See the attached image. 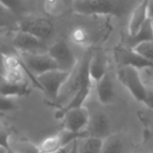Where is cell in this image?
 <instances>
[{
  "instance_id": "17",
  "label": "cell",
  "mask_w": 153,
  "mask_h": 153,
  "mask_svg": "<svg viewBox=\"0 0 153 153\" xmlns=\"http://www.w3.org/2000/svg\"><path fill=\"white\" fill-rule=\"evenodd\" d=\"M91 79L90 76H88L87 79L84 81V83L82 84L81 87L78 89V91L74 94L71 99L64 105L63 108H61L59 110V114H61L63 111L67 110L70 108H74V107H80V106H84V103L87 100L88 96L90 94V89H91Z\"/></svg>"
},
{
  "instance_id": "27",
  "label": "cell",
  "mask_w": 153,
  "mask_h": 153,
  "mask_svg": "<svg viewBox=\"0 0 153 153\" xmlns=\"http://www.w3.org/2000/svg\"><path fill=\"white\" fill-rule=\"evenodd\" d=\"M10 14H11V12H9L0 5V26L7 25V23L10 22Z\"/></svg>"
},
{
  "instance_id": "3",
  "label": "cell",
  "mask_w": 153,
  "mask_h": 153,
  "mask_svg": "<svg viewBox=\"0 0 153 153\" xmlns=\"http://www.w3.org/2000/svg\"><path fill=\"white\" fill-rule=\"evenodd\" d=\"M70 74L71 72L57 68L39 74L37 76V81L40 85L41 90H43L53 101H58L61 89L69 79Z\"/></svg>"
},
{
  "instance_id": "1",
  "label": "cell",
  "mask_w": 153,
  "mask_h": 153,
  "mask_svg": "<svg viewBox=\"0 0 153 153\" xmlns=\"http://www.w3.org/2000/svg\"><path fill=\"white\" fill-rule=\"evenodd\" d=\"M140 0H72V12L81 16L124 17L132 12Z\"/></svg>"
},
{
  "instance_id": "25",
  "label": "cell",
  "mask_w": 153,
  "mask_h": 153,
  "mask_svg": "<svg viewBox=\"0 0 153 153\" xmlns=\"http://www.w3.org/2000/svg\"><path fill=\"white\" fill-rule=\"evenodd\" d=\"M0 146L11 150V132L0 120Z\"/></svg>"
},
{
  "instance_id": "4",
  "label": "cell",
  "mask_w": 153,
  "mask_h": 153,
  "mask_svg": "<svg viewBox=\"0 0 153 153\" xmlns=\"http://www.w3.org/2000/svg\"><path fill=\"white\" fill-rule=\"evenodd\" d=\"M86 131L82 132H72L69 130L62 129L60 132L48 136L45 138L38 147H37V153H55L60 149L71 145L74 142L78 140H82L87 137Z\"/></svg>"
},
{
  "instance_id": "20",
  "label": "cell",
  "mask_w": 153,
  "mask_h": 153,
  "mask_svg": "<svg viewBox=\"0 0 153 153\" xmlns=\"http://www.w3.org/2000/svg\"><path fill=\"white\" fill-rule=\"evenodd\" d=\"M104 140L94 136L83 138V142L79 143V153H101Z\"/></svg>"
},
{
  "instance_id": "19",
  "label": "cell",
  "mask_w": 153,
  "mask_h": 153,
  "mask_svg": "<svg viewBox=\"0 0 153 153\" xmlns=\"http://www.w3.org/2000/svg\"><path fill=\"white\" fill-rule=\"evenodd\" d=\"M101 153H124V142L119 134H110L104 138Z\"/></svg>"
},
{
  "instance_id": "15",
  "label": "cell",
  "mask_w": 153,
  "mask_h": 153,
  "mask_svg": "<svg viewBox=\"0 0 153 153\" xmlns=\"http://www.w3.org/2000/svg\"><path fill=\"white\" fill-rule=\"evenodd\" d=\"M148 20L147 12V0H140L130 14L129 24H128V35H134L137 33L140 26Z\"/></svg>"
},
{
  "instance_id": "34",
  "label": "cell",
  "mask_w": 153,
  "mask_h": 153,
  "mask_svg": "<svg viewBox=\"0 0 153 153\" xmlns=\"http://www.w3.org/2000/svg\"><path fill=\"white\" fill-rule=\"evenodd\" d=\"M5 117V113H3V112H0V120L1 119H3V117Z\"/></svg>"
},
{
  "instance_id": "13",
  "label": "cell",
  "mask_w": 153,
  "mask_h": 153,
  "mask_svg": "<svg viewBox=\"0 0 153 153\" xmlns=\"http://www.w3.org/2000/svg\"><path fill=\"white\" fill-rule=\"evenodd\" d=\"M88 72L91 81H94L96 83L107 74L106 57L102 51H96L90 53Z\"/></svg>"
},
{
  "instance_id": "7",
  "label": "cell",
  "mask_w": 153,
  "mask_h": 153,
  "mask_svg": "<svg viewBox=\"0 0 153 153\" xmlns=\"http://www.w3.org/2000/svg\"><path fill=\"white\" fill-rule=\"evenodd\" d=\"M57 64L58 69L71 72L78 64V59L65 41H57L47 51Z\"/></svg>"
},
{
  "instance_id": "16",
  "label": "cell",
  "mask_w": 153,
  "mask_h": 153,
  "mask_svg": "<svg viewBox=\"0 0 153 153\" xmlns=\"http://www.w3.org/2000/svg\"><path fill=\"white\" fill-rule=\"evenodd\" d=\"M30 92L26 83H14L0 74V94L9 98L26 96Z\"/></svg>"
},
{
  "instance_id": "22",
  "label": "cell",
  "mask_w": 153,
  "mask_h": 153,
  "mask_svg": "<svg viewBox=\"0 0 153 153\" xmlns=\"http://www.w3.org/2000/svg\"><path fill=\"white\" fill-rule=\"evenodd\" d=\"M70 38H71L72 42L76 43L78 45H87L90 42V34L85 27H76L70 34Z\"/></svg>"
},
{
  "instance_id": "32",
  "label": "cell",
  "mask_w": 153,
  "mask_h": 153,
  "mask_svg": "<svg viewBox=\"0 0 153 153\" xmlns=\"http://www.w3.org/2000/svg\"><path fill=\"white\" fill-rule=\"evenodd\" d=\"M7 153H32V152H22V151H17V150H14V149H11V150H7Z\"/></svg>"
},
{
  "instance_id": "6",
  "label": "cell",
  "mask_w": 153,
  "mask_h": 153,
  "mask_svg": "<svg viewBox=\"0 0 153 153\" xmlns=\"http://www.w3.org/2000/svg\"><path fill=\"white\" fill-rule=\"evenodd\" d=\"M18 30L28 33L41 40H46L53 35L55 25L48 18L27 17L18 23Z\"/></svg>"
},
{
  "instance_id": "10",
  "label": "cell",
  "mask_w": 153,
  "mask_h": 153,
  "mask_svg": "<svg viewBox=\"0 0 153 153\" xmlns=\"http://www.w3.org/2000/svg\"><path fill=\"white\" fill-rule=\"evenodd\" d=\"M110 128L111 123L108 115L104 112H97L94 115H90L85 131L88 136H94V137L104 140L111 134Z\"/></svg>"
},
{
  "instance_id": "11",
  "label": "cell",
  "mask_w": 153,
  "mask_h": 153,
  "mask_svg": "<svg viewBox=\"0 0 153 153\" xmlns=\"http://www.w3.org/2000/svg\"><path fill=\"white\" fill-rule=\"evenodd\" d=\"M13 44L19 53H42L44 49L43 40L19 30L14 35Z\"/></svg>"
},
{
  "instance_id": "30",
  "label": "cell",
  "mask_w": 153,
  "mask_h": 153,
  "mask_svg": "<svg viewBox=\"0 0 153 153\" xmlns=\"http://www.w3.org/2000/svg\"><path fill=\"white\" fill-rule=\"evenodd\" d=\"M79 140H76V142H74L70 145L67 153H79Z\"/></svg>"
},
{
  "instance_id": "8",
  "label": "cell",
  "mask_w": 153,
  "mask_h": 153,
  "mask_svg": "<svg viewBox=\"0 0 153 153\" xmlns=\"http://www.w3.org/2000/svg\"><path fill=\"white\" fill-rule=\"evenodd\" d=\"M114 58L115 61L122 67L124 66H130L134 67L138 70L144 69H152L153 63L144 58L142 55L135 51L133 48L126 47L125 45H120L114 49Z\"/></svg>"
},
{
  "instance_id": "5",
  "label": "cell",
  "mask_w": 153,
  "mask_h": 153,
  "mask_svg": "<svg viewBox=\"0 0 153 153\" xmlns=\"http://www.w3.org/2000/svg\"><path fill=\"white\" fill-rule=\"evenodd\" d=\"M119 78L130 94L136 101L144 104L147 94V86L143 81L140 70L130 66H124L120 70Z\"/></svg>"
},
{
  "instance_id": "33",
  "label": "cell",
  "mask_w": 153,
  "mask_h": 153,
  "mask_svg": "<svg viewBox=\"0 0 153 153\" xmlns=\"http://www.w3.org/2000/svg\"><path fill=\"white\" fill-rule=\"evenodd\" d=\"M7 149L3 148V147L0 146V153H7Z\"/></svg>"
},
{
  "instance_id": "28",
  "label": "cell",
  "mask_w": 153,
  "mask_h": 153,
  "mask_svg": "<svg viewBox=\"0 0 153 153\" xmlns=\"http://www.w3.org/2000/svg\"><path fill=\"white\" fill-rule=\"evenodd\" d=\"M144 105H146L150 110L153 111V87L152 88L147 87V94H146Z\"/></svg>"
},
{
  "instance_id": "21",
  "label": "cell",
  "mask_w": 153,
  "mask_h": 153,
  "mask_svg": "<svg viewBox=\"0 0 153 153\" xmlns=\"http://www.w3.org/2000/svg\"><path fill=\"white\" fill-rule=\"evenodd\" d=\"M42 7L47 15L59 16L63 13L65 4L63 0H44Z\"/></svg>"
},
{
  "instance_id": "24",
  "label": "cell",
  "mask_w": 153,
  "mask_h": 153,
  "mask_svg": "<svg viewBox=\"0 0 153 153\" xmlns=\"http://www.w3.org/2000/svg\"><path fill=\"white\" fill-rule=\"evenodd\" d=\"M133 49L137 51L140 55H142L144 58H146L148 61L153 63V40L140 43Z\"/></svg>"
},
{
  "instance_id": "29",
  "label": "cell",
  "mask_w": 153,
  "mask_h": 153,
  "mask_svg": "<svg viewBox=\"0 0 153 153\" xmlns=\"http://www.w3.org/2000/svg\"><path fill=\"white\" fill-rule=\"evenodd\" d=\"M147 12L148 19H153V0H147Z\"/></svg>"
},
{
  "instance_id": "9",
  "label": "cell",
  "mask_w": 153,
  "mask_h": 153,
  "mask_svg": "<svg viewBox=\"0 0 153 153\" xmlns=\"http://www.w3.org/2000/svg\"><path fill=\"white\" fill-rule=\"evenodd\" d=\"M60 115L63 117V129L72 132L85 131L90 119L89 111L85 106L67 109Z\"/></svg>"
},
{
  "instance_id": "12",
  "label": "cell",
  "mask_w": 153,
  "mask_h": 153,
  "mask_svg": "<svg viewBox=\"0 0 153 153\" xmlns=\"http://www.w3.org/2000/svg\"><path fill=\"white\" fill-rule=\"evenodd\" d=\"M3 76L14 83L24 82V68L19 57L15 55H4V71Z\"/></svg>"
},
{
  "instance_id": "14",
  "label": "cell",
  "mask_w": 153,
  "mask_h": 153,
  "mask_svg": "<svg viewBox=\"0 0 153 153\" xmlns=\"http://www.w3.org/2000/svg\"><path fill=\"white\" fill-rule=\"evenodd\" d=\"M97 97L102 105L112 104L115 99V90L112 78L107 72L100 81L97 82Z\"/></svg>"
},
{
  "instance_id": "23",
  "label": "cell",
  "mask_w": 153,
  "mask_h": 153,
  "mask_svg": "<svg viewBox=\"0 0 153 153\" xmlns=\"http://www.w3.org/2000/svg\"><path fill=\"white\" fill-rule=\"evenodd\" d=\"M0 5L13 14L24 11V0H0Z\"/></svg>"
},
{
  "instance_id": "31",
  "label": "cell",
  "mask_w": 153,
  "mask_h": 153,
  "mask_svg": "<svg viewBox=\"0 0 153 153\" xmlns=\"http://www.w3.org/2000/svg\"><path fill=\"white\" fill-rule=\"evenodd\" d=\"M4 55L2 51H0V74H3V71H4Z\"/></svg>"
},
{
  "instance_id": "2",
  "label": "cell",
  "mask_w": 153,
  "mask_h": 153,
  "mask_svg": "<svg viewBox=\"0 0 153 153\" xmlns=\"http://www.w3.org/2000/svg\"><path fill=\"white\" fill-rule=\"evenodd\" d=\"M18 53L20 61L23 65L24 71L27 72L32 78L33 82L41 89L37 76L48 70L57 69V64L53 59L48 55V53Z\"/></svg>"
},
{
  "instance_id": "26",
  "label": "cell",
  "mask_w": 153,
  "mask_h": 153,
  "mask_svg": "<svg viewBox=\"0 0 153 153\" xmlns=\"http://www.w3.org/2000/svg\"><path fill=\"white\" fill-rule=\"evenodd\" d=\"M16 108L15 101L13 98H9V97H4L2 94H0V112H7V111H12Z\"/></svg>"
},
{
  "instance_id": "18",
  "label": "cell",
  "mask_w": 153,
  "mask_h": 153,
  "mask_svg": "<svg viewBox=\"0 0 153 153\" xmlns=\"http://www.w3.org/2000/svg\"><path fill=\"white\" fill-rule=\"evenodd\" d=\"M151 40H153V30L150 20L148 19L140 26V28L137 30L136 34L128 35V37L126 38L125 46L129 47V48H134L140 43L146 42V41H151Z\"/></svg>"
}]
</instances>
